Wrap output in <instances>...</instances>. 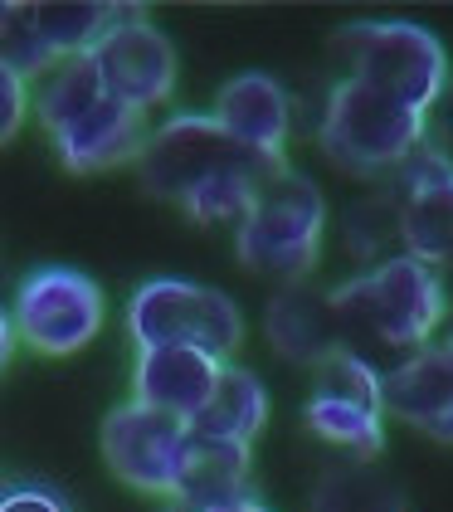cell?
<instances>
[{
    "label": "cell",
    "instance_id": "cell-1",
    "mask_svg": "<svg viewBox=\"0 0 453 512\" xmlns=\"http://www.w3.org/2000/svg\"><path fill=\"white\" fill-rule=\"evenodd\" d=\"M283 161H268L239 147L210 113H176L147 137L137 171L151 196L176 200L195 225H225L244 220L254 191L268 171Z\"/></svg>",
    "mask_w": 453,
    "mask_h": 512
},
{
    "label": "cell",
    "instance_id": "cell-2",
    "mask_svg": "<svg viewBox=\"0 0 453 512\" xmlns=\"http://www.w3.org/2000/svg\"><path fill=\"white\" fill-rule=\"evenodd\" d=\"M332 313H337L341 352L371 361L385 376L405 356L429 347L434 327L449 313V293H444L439 269L400 254L332 288Z\"/></svg>",
    "mask_w": 453,
    "mask_h": 512
},
{
    "label": "cell",
    "instance_id": "cell-3",
    "mask_svg": "<svg viewBox=\"0 0 453 512\" xmlns=\"http://www.w3.org/2000/svg\"><path fill=\"white\" fill-rule=\"evenodd\" d=\"M322 225H327V205H322V191L312 186V176L278 166L264 176V186L254 191L239 230H234L239 264L249 274L278 278L283 288L302 283L317 264Z\"/></svg>",
    "mask_w": 453,
    "mask_h": 512
},
{
    "label": "cell",
    "instance_id": "cell-4",
    "mask_svg": "<svg viewBox=\"0 0 453 512\" xmlns=\"http://www.w3.org/2000/svg\"><path fill=\"white\" fill-rule=\"evenodd\" d=\"M424 137H429L424 113L356 79H341L327 93L322 127H317V142H322L327 161L346 176H380V171L395 176L424 147Z\"/></svg>",
    "mask_w": 453,
    "mask_h": 512
},
{
    "label": "cell",
    "instance_id": "cell-5",
    "mask_svg": "<svg viewBox=\"0 0 453 512\" xmlns=\"http://www.w3.org/2000/svg\"><path fill=\"white\" fill-rule=\"evenodd\" d=\"M341 54L351 64L346 79L366 83L385 98L415 108V113H434V103L449 88V54L439 35H429L424 25L410 20H356L337 35Z\"/></svg>",
    "mask_w": 453,
    "mask_h": 512
},
{
    "label": "cell",
    "instance_id": "cell-6",
    "mask_svg": "<svg viewBox=\"0 0 453 512\" xmlns=\"http://www.w3.org/2000/svg\"><path fill=\"white\" fill-rule=\"evenodd\" d=\"M127 332L137 352L147 347H195L229 361L244 342L239 303L195 278H147L127 303Z\"/></svg>",
    "mask_w": 453,
    "mask_h": 512
},
{
    "label": "cell",
    "instance_id": "cell-7",
    "mask_svg": "<svg viewBox=\"0 0 453 512\" xmlns=\"http://www.w3.org/2000/svg\"><path fill=\"white\" fill-rule=\"evenodd\" d=\"M10 317H15V337L39 356H74L103 332L108 298L88 274L49 264L20 283Z\"/></svg>",
    "mask_w": 453,
    "mask_h": 512
},
{
    "label": "cell",
    "instance_id": "cell-8",
    "mask_svg": "<svg viewBox=\"0 0 453 512\" xmlns=\"http://www.w3.org/2000/svg\"><path fill=\"white\" fill-rule=\"evenodd\" d=\"M307 430L327 444L346 449L351 459H376L385 444V391L380 371L351 352H332L317 366L312 400L302 410Z\"/></svg>",
    "mask_w": 453,
    "mask_h": 512
},
{
    "label": "cell",
    "instance_id": "cell-9",
    "mask_svg": "<svg viewBox=\"0 0 453 512\" xmlns=\"http://www.w3.org/2000/svg\"><path fill=\"white\" fill-rule=\"evenodd\" d=\"M395 210H400V244L405 254L444 269L453 264V157L444 147H419L395 176Z\"/></svg>",
    "mask_w": 453,
    "mask_h": 512
},
{
    "label": "cell",
    "instance_id": "cell-10",
    "mask_svg": "<svg viewBox=\"0 0 453 512\" xmlns=\"http://www.w3.org/2000/svg\"><path fill=\"white\" fill-rule=\"evenodd\" d=\"M88 59L108 88V98L137 108V113H151L156 103H166L176 93V49L142 15H122L113 30L88 49Z\"/></svg>",
    "mask_w": 453,
    "mask_h": 512
},
{
    "label": "cell",
    "instance_id": "cell-11",
    "mask_svg": "<svg viewBox=\"0 0 453 512\" xmlns=\"http://www.w3.org/2000/svg\"><path fill=\"white\" fill-rule=\"evenodd\" d=\"M181 439H186V420L127 400V405H117L113 415L103 420V459L132 488H142V493H171Z\"/></svg>",
    "mask_w": 453,
    "mask_h": 512
},
{
    "label": "cell",
    "instance_id": "cell-12",
    "mask_svg": "<svg viewBox=\"0 0 453 512\" xmlns=\"http://www.w3.org/2000/svg\"><path fill=\"white\" fill-rule=\"evenodd\" d=\"M225 366L229 361H215L210 352H195V347H147L137 352V366H132V400L190 425Z\"/></svg>",
    "mask_w": 453,
    "mask_h": 512
},
{
    "label": "cell",
    "instance_id": "cell-13",
    "mask_svg": "<svg viewBox=\"0 0 453 512\" xmlns=\"http://www.w3.org/2000/svg\"><path fill=\"white\" fill-rule=\"evenodd\" d=\"M210 118L225 127L229 137L249 152H259L268 161H283L288 132H293V103L283 93V83L273 74H239L220 88L215 113Z\"/></svg>",
    "mask_w": 453,
    "mask_h": 512
},
{
    "label": "cell",
    "instance_id": "cell-14",
    "mask_svg": "<svg viewBox=\"0 0 453 512\" xmlns=\"http://www.w3.org/2000/svg\"><path fill=\"white\" fill-rule=\"evenodd\" d=\"M380 391L390 415H400L429 439L453 444V361L444 356V347L405 356L395 371L380 376Z\"/></svg>",
    "mask_w": 453,
    "mask_h": 512
},
{
    "label": "cell",
    "instance_id": "cell-15",
    "mask_svg": "<svg viewBox=\"0 0 453 512\" xmlns=\"http://www.w3.org/2000/svg\"><path fill=\"white\" fill-rule=\"evenodd\" d=\"M151 127L147 113L117 103V98H103L93 113H83L78 122L49 132L54 152L69 171H103V166H122V161H137L142 147H147Z\"/></svg>",
    "mask_w": 453,
    "mask_h": 512
},
{
    "label": "cell",
    "instance_id": "cell-16",
    "mask_svg": "<svg viewBox=\"0 0 453 512\" xmlns=\"http://www.w3.org/2000/svg\"><path fill=\"white\" fill-rule=\"evenodd\" d=\"M249 493V444L215 439L186 425L181 454H176V478H171V498L181 508H210Z\"/></svg>",
    "mask_w": 453,
    "mask_h": 512
},
{
    "label": "cell",
    "instance_id": "cell-17",
    "mask_svg": "<svg viewBox=\"0 0 453 512\" xmlns=\"http://www.w3.org/2000/svg\"><path fill=\"white\" fill-rule=\"evenodd\" d=\"M264 332L278 356L307 361V366H322L332 352H341L332 293H322L312 283H288V288L273 293L264 313Z\"/></svg>",
    "mask_w": 453,
    "mask_h": 512
},
{
    "label": "cell",
    "instance_id": "cell-18",
    "mask_svg": "<svg viewBox=\"0 0 453 512\" xmlns=\"http://www.w3.org/2000/svg\"><path fill=\"white\" fill-rule=\"evenodd\" d=\"M268 425V391L264 381L249 371V366H234L229 361L215 381L210 400L195 410L190 430L215 434V439H234V444H254V434Z\"/></svg>",
    "mask_w": 453,
    "mask_h": 512
},
{
    "label": "cell",
    "instance_id": "cell-19",
    "mask_svg": "<svg viewBox=\"0 0 453 512\" xmlns=\"http://www.w3.org/2000/svg\"><path fill=\"white\" fill-rule=\"evenodd\" d=\"M103 98H108V88H103V79H98V69H93L88 54L59 59L35 88V108H39L44 132H59V127L78 122L83 113H93Z\"/></svg>",
    "mask_w": 453,
    "mask_h": 512
},
{
    "label": "cell",
    "instance_id": "cell-20",
    "mask_svg": "<svg viewBox=\"0 0 453 512\" xmlns=\"http://www.w3.org/2000/svg\"><path fill=\"white\" fill-rule=\"evenodd\" d=\"M117 20H122L117 5H30V25H35L39 44L54 64L88 54Z\"/></svg>",
    "mask_w": 453,
    "mask_h": 512
},
{
    "label": "cell",
    "instance_id": "cell-21",
    "mask_svg": "<svg viewBox=\"0 0 453 512\" xmlns=\"http://www.w3.org/2000/svg\"><path fill=\"white\" fill-rule=\"evenodd\" d=\"M0 64H10L20 79H44L54 69L30 25V5H0Z\"/></svg>",
    "mask_w": 453,
    "mask_h": 512
},
{
    "label": "cell",
    "instance_id": "cell-22",
    "mask_svg": "<svg viewBox=\"0 0 453 512\" xmlns=\"http://www.w3.org/2000/svg\"><path fill=\"white\" fill-rule=\"evenodd\" d=\"M390 235H400V210H395V186L385 191V196H371L361 200L356 210H351V220H346V244L356 249V254H376L380 244Z\"/></svg>",
    "mask_w": 453,
    "mask_h": 512
},
{
    "label": "cell",
    "instance_id": "cell-23",
    "mask_svg": "<svg viewBox=\"0 0 453 512\" xmlns=\"http://www.w3.org/2000/svg\"><path fill=\"white\" fill-rule=\"evenodd\" d=\"M30 118V79H20L10 64H0V147Z\"/></svg>",
    "mask_w": 453,
    "mask_h": 512
},
{
    "label": "cell",
    "instance_id": "cell-24",
    "mask_svg": "<svg viewBox=\"0 0 453 512\" xmlns=\"http://www.w3.org/2000/svg\"><path fill=\"white\" fill-rule=\"evenodd\" d=\"M0 512H69V498L49 483H15L0 493Z\"/></svg>",
    "mask_w": 453,
    "mask_h": 512
},
{
    "label": "cell",
    "instance_id": "cell-25",
    "mask_svg": "<svg viewBox=\"0 0 453 512\" xmlns=\"http://www.w3.org/2000/svg\"><path fill=\"white\" fill-rule=\"evenodd\" d=\"M176 512H273V508L259 503L254 493H239V498H229V503H210V508H176Z\"/></svg>",
    "mask_w": 453,
    "mask_h": 512
},
{
    "label": "cell",
    "instance_id": "cell-26",
    "mask_svg": "<svg viewBox=\"0 0 453 512\" xmlns=\"http://www.w3.org/2000/svg\"><path fill=\"white\" fill-rule=\"evenodd\" d=\"M15 342H20V337H15V317L0 308V366H5V361L15 356Z\"/></svg>",
    "mask_w": 453,
    "mask_h": 512
},
{
    "label": "cell",
    "instance_id": "cell-27",
    "mask_svg": "<svg viewBox=\"0 0 453 512\" xmlns=\"http://www.w3.org/2000/svg\"><path fill=\"white\" fill-rule=\"evenodd\" d=\"M434 113H439V127H444V137L453 142V83L444 88V98L434 103Z\"/></svg>",
    "mask_w": 453,
    "mask_h": 512
},
{
    "label": "cell",
    "instance_id": "cell-28",
    "mask_svg": "<svg viewBox=\"0 0 453 512\" xmlns=\"http://www.w3.org/2000/svg\"><path fill=\"white\" fill-rule=\"evenodd\" d=\"M439 278H444V293H453V264H444V269H439Z\"/></svg>",
    "mask_w": 453,
    "mask_h": 512
},
{
    "label": "cell",
    "instance_id": "cell-29",
    "mask_svg": "<svg viewBox=\"0 0 453 512\" xmlns=\"http://www.w3.org/2000/svg\"><path fill=\"white\" fill-rule=\"evenodd\" d=\"M444 356H449V361H453V337H449V342H444Z\"/></svg>",
    "mask_w": 453,
    "mask_h": 512
}]
</instances>
